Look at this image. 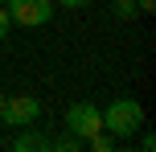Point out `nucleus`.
<instances>
[{
	"instance_id": "1",
	"label": "nucleus",
	"mask_w": 156,
	"mask_h": 152,
	"mask_svg": "<svg viewBox=\"0 0 156 152\" xmlns=\"http://www.w3.org/2000/svg\"><path fill=\"white\" fill-rule=\"evenodd\" d=\"M140 128H144V107L136 103V99H115V103H107V111H103V132H111L115 140H132Z\"/></svg>"
},
{
	"instance_id": "5",
	"label": "nucleus",
	"mask_w": 156,
	"mask_h": 152,
	"mask_svg": "<svg viewBox=\"0 0 156 152\" xmlns=\"http://www.w3.org/2000/svg\"><path fill=\"white\" fill-rule=\"evenodd\" d=\"M12 148H16V152H45V148H54V140H45V136H41V132L25 128L21 136L12 140Z\"/></svg>"
},
{
	"instance_id": "14",
	"label": "nucleus",
	"mask_w": 156,
	"mask_h": 152,
	"mask_svg": "<svg viewBox=\"0 0 156 152\" xmlns=\"http://www.w3.org/2000/svg\"><path fill=\"white\" fill-rule=\"evenodd\" d=\"M0 4H4V0H0Z\"/></svg>"
},
{
	"instance_id": "2",
	"label": "nucleus",
	"mask_w": 156,
	"mask_h": 152,
	"mask_svg": "<svg viewBox=\"0 0 156 152\" xmlns=\"http://www.w3.org/2000/svg\"><path fill=\"white\" fill-rule=\"evenodd\" d=\"M8 21L21 29H41L54 21V0H4Z\"/></svg>"
},
{
	"instance_id": "10",
	"label": "nucleus",
	"mask_w": 156,
	"mask_h": 152,
	"mask_svg": "<svg viewBox=\"0 0 156 152\" xmlns=\"http://www.w3.org/2000/svg\"><path fill=\"white\" fill-rule=\"evenodd\" d=\"M140 148H144V152H152V148H156V140H152V132H144V128H140Z\"/></svg>"
},
{
	"instance_id": "7",
	"label": "nucleus",
	"mask_w": 156,
	"mask_h": 152,
	"mask_svg": "<svg viewBox=\"0 0 156 152\" xmlns=\"http://www.w3.org/2000/svg\"><path fill=\"white\" fill-rule=\"evenodd\" d=\"M86 144H90V152H111L115 148V136H111V132H94Z\"/></svg>"
},
{
	"instance_id": "4",
	"label": "nucleus",
	"mask_w": 156,
	"mask_h": 152,
	"mask_svg": "<svg viewBox=\"0 0 156 152\" xmlns=\"http://www.w3.org/2000/svg\"><path fill=\"white\" fill-rule=\"evenodd\" d=\"M0 119H4L8 128H33V123L41 119V103L33 95H12V99H4Z\"/></svg>"
},
{
	"instance_id": "12",
	"label": "nucleus",
	"mask_w": 156,
	"mask_h": 152,
	"mask_svg": "<svg viewBox=\"0 0 156 152\" xmlns=\"http://www.w3.org/2000/svg\"><path fill=\"white\" fill-rule=\"evenodd\" d=\"M136 8H140V12H152V8H156V0H136Z\"/></svg>"
},
{
	"instance_id": "13",
	"label": "nucleus",
	"mask_w": 156,
	"mask_h": 152,
	"mask_svg": "<svg viewBox=\"0 0 156 152\" xmlns=\"http://www.w3.org/2000/svg\"><path fill=\"white\" fill-rule=\"evenodd\" d=\"M4 99H8V95H4V90H0V111H4Z\"/></svg>"
},
{
	"instance_id": "9",
	"label": "nucleus",
	"mask_w": 156,
	"mask_h": 152,
	"mask_svg": "<svg viewBox=\"0 0 156 152\" xmlns=\"http://www.w3.org/2000/svg\"><path fill=\"white\" fill-rule=\"evenodd\" d=\"M8 29H12V21H8V8H4V4H0V41H4V37H8Z\"/></svg>"
},
{
	"instance_id": "11",
	"label": "nucleus",
	"mask_w": 156,
	"mask_h": 152,
	"mask_svg": "<svg viewBox=\"0 0 156 152\" xmlns=\"http://www.w3.org/2000/svg\"><path fill=\"white\" fill-rule=\"evenodd\" d=\"M54 4H62V8H86V4H94V0H54Z\"/></svg>"
},
{
	"instance_id": "3",
	"label": "nucleus",
	"mask_w": 156,
	"mask_h": 152,
	"mask_svg": "<svg viewBox=\"0 0 156 152\" xmlns=\"http://www.w3.org/2000/svg\"><path fill=\"white\" fill-rule=\"evenodd\" d=\"M66 132L78 140H90L94 132H103V111L94 103H74L66 107Z\"/></svg>"
},
{
	"instance_id": "8",
	"label": "nucleus",
	"mask_w": 156,
	"mask_h": 152,
	"mask_svg": "<svg viewBox=\"0 0 156 152\" xmlns=\"http://www.w3.org/2000/svg\"><path fill=\"white\" fill-rule=\"evenodd\" d=\"M78 144H82L78 136H62V140H54V148H58V152H78Z\"/></svg>"
},
{
	"instance_id": "6",
	"label": "nucleus",
	"mask_w": 156,
	"mask_h": 152,
	"mask_svg": "<svg viewBox=\"0 0 156 152\" xmlns=\"http://www.w3.org/2000/svg\"><path fill=\"white\" fill-rule=\"evenodd\" d=\"M111 12H115L119 21H136V16H140V8H136V0H115V4H111Z\"/></svg>"
}]
</instances>
